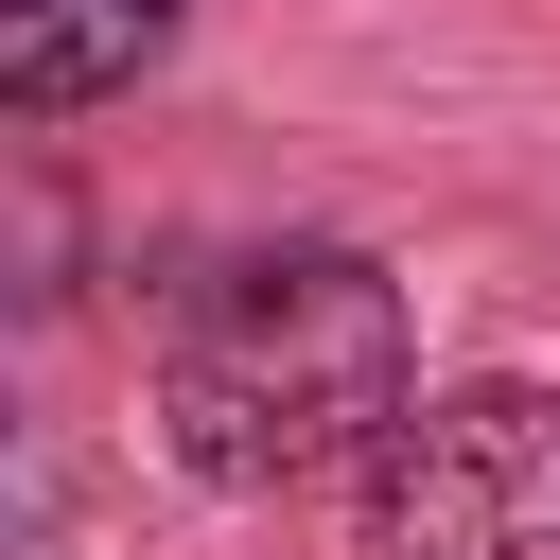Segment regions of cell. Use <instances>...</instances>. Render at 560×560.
Segmentation results:
<instances>
[{"label":"cell","instance_id":"obj_1","mask_svg":"<svg viewBox=\"0 0 560 560\" xmlns=\"http://www.w3.org/2000/svg\"><path fill=\"white\" fill-rule=\"evenodd\" d=\"M402 402H420V350H402V280L368 245H245L158 332V420L210 490H298L332 455L368 472Z\"/></svg>","mask_w":560,"mask_h":560},{"label":"cell","instance_id":"obj_3","mask_svg":"<svg viewBox=\"0 0 560 560\" xmlns=\"http://www.w3.org/2000/svg\"><path fill=\"white\" fill-rule=\"evenodd\" d=\"M175 35V0H0V105L18 122H70L105 88H140Z\"/></svg>","mask_w":560,"mask_h":560},{"label":"cell","instance_id":"obj_2","mask_svg":"<svg viewBox=\"0 0 560 560\" xmlns=\"http://www.w3.org/2000/svg\"><path fill=\"white\" fill-rule=\"evenodd\" d=\"M368 560H560V385H438L350 490Z\"/></svg>","mask_w":560,"mask_h":560}]
</instances>
